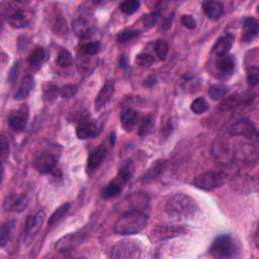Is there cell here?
<instances>
[{"label":"cell","mask_w":259,"mask_h":259,"mask_svg":"<svg viewBox=\"0 0 259 259\" xmlns=\"http://www.w3.org/2000/svg\"><path fill=\"white\" fill-rule=\"evenodd\" d=\"M149 217L141 210H130L115 222L113 231L118 235H134L141 232L148 224Z\"/></svg>","instance_id":"6da1fadb"},{"label":"cell","mask_w":259,"mask_h":259,"mask_svg":"<svg viewBox=\"0 0 259 259\" xmlns=\"http://www.w3.org/2000/svg\"><path fill=\"white\" fill-rule=\"evenodd\" d=\"M199 212L198 203L187 195L176 193L166 204V213L176 220H191Z\"/></svg>","instance_id":"7a4b0ae2"},{"label":"cell","mask_w":259,"mask_h":259,"mask_svg":"<svg viewBox=\"0 0 259 259\" xmlns=\"http://www.w3.org/2000/svg\"><path fill=\"white\" fill-rule=\"evenodd\" d=\"M7 19L10 25L15 29L27 28L31 21L32 15L24 3H13L7 11Z\"/></svg>","instance_id":"3957f363"},{"label":"cell","mask_w":259,"mask_h":259,"mask_svg":"<svg viewBox=\"0 0 259 259\" xmlns=\"http://www.w3.org/2000/svg\"><path fill=\"white\" fill-rule=\"evenodd\" d=\"M226 180V174L221 171H206L197 175L191 184L199 189L212 191L221 187Z\"/></svg>","instance_id":"277c9868"},{"label":"cell","mask_w":259,"mask_h":259,"mask_svg":"<svg viewBox=\"0 0 259 259\" xmlns=\"http://www.w3.org/2000/svg\"><path fill=\"white\" fill-rule=\"evenodd\" d=\"M210 253L213 257L219 259L234 257L236 253V247L232 236L229 234H222L218 236L210 248Z\"/></svg>","instance_id":"5b68a950"},{"label":"cell","mask_w":259,"mask_h":259,"mask_svg":"<svg viewBox=\"0 0 259 259\" xmlns=\"http://www.w3.org/2000/svg\"><path fill=\"white\" fill-rule=\"evenodd\" d=\"M142 249L135 240H122L117 242L111 249L110 257L116 259H137L141 257Z\"/></svg>","instance_id":"8992f818"},{"label":"cell","mask_w":259,"mask_h":259,"mask_svg":"<svg viewBox=\"0 0 259 259\" xmlns=\"http://www.w3.org/2000/svg\"><path fill=\"white\" fill-rule=\"evenodd\" d=\"M87 236V232L84 230L78 231L72 234H68L59 239L55 244V249L58 252H69L80 245Z\"/></svg>","instance_id":"52a82bcc"},{"label":"cell","mask_w":259,"mask_h":259,"mask_svg":"<svg viewBox=\"0 0 259 259\" xmlns=\"http://www.w3.org/2000/svg\"><path fill=\"white\" fill-rule=\"evenodd\" d=\"M229 133L233 136H240L250 140L257 138L258 136L256 127L247 118H241L234 122L229 128Z\"/></svg>","instance_id":"ba28073f"},{"label":"cell","mask_w":259,"mask_h":259,"mask_svg":"<svg viewBox=\"0 0 259 259\" xmlns=\"http://www.w3.org/2000/svg\"><path fill=\"white\" fill-rule=\"evenodd\" d=\"M46 214L44 211H39L34 215H31L25 226V240L27 242H31L40 232L41 227L45 221Z\"/></svg>","instance_id":"9c48e42d"},{"label":"cell","mask_w":259,"mask_h":259,"mask_svg":"<svg viewBox=\"0 0 259 259\" xmlns=\"http://www.w3.org/2000/svg\"><path fill=\"white\" fill-rule=\"evenodd\" d=\"M29 120V109L27 106H22L19 109L11 111L8 117L9 125L15 132H22L26 128Z\"/></svg>","instance_id":"30bf717a"},{"label":"cell","mask_w":259,"mask_h":259,"mask_svg":"<svg viewBox=\"0 0 259 259\" xmlns=\"http://www.w3.org/2000/svg\"><path fill=\"white\" fill-rule=\"evenodd\" d=\"M57 164L58 160L56 156L49 152H43L39 154L34 161L35 169L41 174L52 173L55 170Z\"/></svg>","instance_id":"8fae6325"},{"label":"cell","mask_w":259,"mask_h":259,"mask_svg":"<svg viewBox=\"0 0 259 259\" xmlns=\"http://www.w3.org/2000/svg\"><path fill=\"white\" fill-rule=\"evenodd\" d=\"M30 200L27 195L24 193H12L8 196L4 201V209L7 212L21 213L27 209Z\"/></svg>","instance_id":"7c38bea8"},{"label":"cell","mask_w":259,"mask_h":259,"mask_svg":"<svg viewBox=\"0 0 259 259\" xmlns=\"http://www.w3.org/2000/svg\"><path fill=\"white\" fill-rule=\"evenodd\" d=\"M99 132L100 126L94 120L84 119L78 124L76 128V136L80 140H86L94 138L99 134Z\"/></svg>","instance_id":"4fadbf2b"},{"label":"cell","mask_w":259,"mask_h":259,"mask_svg":"<svg viewBox=\"0 0 259 259\" xmlns=\"http://www.w3.org/2000/svg\"><path fill=\"white\" fill-rule=\"evenodd\" d=\"M73 31L80 39H88L94 33V25L85 17H79L73 22Z\"/></svg>","instance_id":"5bb4252c"},{"label":"cell","mask_w":259,"mask_h":259,"mask_svg":"<svg viewBox=\"0 0 259 259\" xmlns=\"http://www.w3.org/2000/svg\"><path fill=\"white\" fill-rule=\"evenodd\" d=\"M107 153V148L104 144H100L95 148L87 158V170L88 172H93L96 170L103 162Z\"/></svg>","instance_id":"9a60e30c"},{"label":"cell","mask_w":259,"mask_h":259,"mask_svg":"<svg viewBox=\"0 0 259 259\" xmlns=\"http://www.w3.org/2000/svg\"><path fill=\"white\" fill-rule=\"evenodd\" d=\"M259 26L257 20L254 18L244 19L242 26V41L246 44L251 43L258 35Z\"/></svg>","instance_id":"2e32d148"},{"label":"cell","mask_w":259,"mask_h":259,"mask_svg":"<svg viewBox=\"0 0 259 259\" xmlns=\"http://www.w3.org/2000/svg\"><path fill=\"white\" fill-rule=\"evenodd\" d=\"M113 93H114V83L112 80H108L104 83V85L102 86V88L100 89L99 93L95 98V101H94L95 109L96 110L101 109L111 99Z\"/></svg>","instance_id":"e0dca14e"},{"label":"cell","mask_w":259,"mask_h":259,"mask_svg":"<svg viewBox=\"0 0 259 259\" xmlns=\"http://www.w3.org/2000/svg\"><path fill=\"white\" fill-rule=\"evenodd\" d=\"M167 167V161L164 159H159L155 161L145 172V174L142 177V181L144 183H149L155 179H157L163 172L166 170Z\"/></svg>","instance_id":"ac0fdd59"},{"label":"cell","mask_w":259,"mask_h":259,"mask_svg":"<svg viewBox=\"0 0 259 259\" xmlns=\"http://www.w3.org/2000/svg\"><path fill=\"white\" fill-rule=\"evenodd\" d=\"M233 42H234V36L232 34H227L219 38L216 41L215 45L213 46V53L217 57L228 55V53L230 52L233 46Z\"/></svg>","instance_id":"d6986e66"},{"label":"cell","mask_w":259,"mask_h":259,"mask_svg":"<svg viewBox=\"0 0 259 259\" xmlns=\"http://www.w3.org/2000/svg\"><path fill=\"white\" fill-rule=\"evenodd\" d=\"M235 65H236L235 59L231 55L218 57L216 61V68L219 71V73L224 77H228L233 74L235 70Z\"/></svg>","instance_id":"ffe728a7"},{"label":"cell","mask_w":259,"mask_h":259,"mask_svg":"<svg viewBox=\"0 0 259 259\" xmlns=\"http://www.w3.org/2000/svg\"><path fill=\"white\" fill-rule=\"evenodd\" d=\"M139 113L133 108H126L120 113V124L126 132H131L136 125Z\"/></svg>","instance_id":"44dd1931"},{"label":"cell","mask_w":259,"mask_h":259,"mask_svg":"<svg viewBox=\"0 0 259 259\" xmlns=\"http://www.w3.org/2000/svg\"><path fill=\"white\" fill-rule=\"evenodd\" d=\"M16 225H17L16 220L7 221L3 225L2 231H0V245H2V248H6L12 242L14 238Z\"/></svg>","instance_id":"7402d4cb"},{"label":"cell","mask_w":259,"mask_h":259,"mask_svg":"<svg viewBox=\"0 0 259 259\" xmlns=\"http://www.w3.org/2000/svg\"><path fill=\"white\" fill-rule=\"evenodd\" d=\"M123 185H124V183L116 176L115 179L111 180L102 189V191H101L102 199L103 200H109V199L117 197L121 192V190L123 188Z\"/></svg>","instance_id":"603a6c76"},{"label":"cell","mask_w":259,"mask_h":259,"mask_svg":"<svg viewBox=\"0 0 259 259\" xmlns=\"http://www.w3.org/2000/svg\"><path fill=\"white\" fill-rule=\"evenodd\" d=\"M34 86H35L34 77L32 75H26L23 78V80H22V82H21V84H20V86H19V88H18V90L15 94V98L18 99V100L25 99L26 97H28L30 95Z\"/></svg>","instance_id":"cb8c5ba5"},{"label":"cell","mask_w":259,"mask_h":259,"mask_svg":"<svg viewBox=\"0 0 259 259\" xmlns=\"http://www.w3.org/2000/svg\"><path fill=\"white\" fill-rule=\"evenodd\" d=\"M203 10L206 15L214 21H218L224 14V7L219 2H206L203 4Z\"/></svg>","instance_id":"d4e9b609"},{"label":"cell","mask_w":259,"mask_h":259,"mask_svg":"<svg viewBox=\"0 0 259 259\" xmlns=\"http://www.w3.org/2000/svg\"><path fill=\"white\" fill-rule=\"evenodd\" d=\"M185 233V230H183L181 227L177 226H162L160 228H157L155 231H153V236L157 237L158 239H169L172 237H175L179 234Z\"/></svg>","instance_id":"484cf974"},{"label":"cell","mask_w":259,"mask_h":259,"mask_svg":"<svg viewBox=\"0 0 259 259\" xmlns=\"http://www.w3.org/2000/svg\"><path fill=\"white\" fill-rule=\"evenodd\" d=\"M70 208H71L70 203H65L62 206H60L49 218L48 228L53 229L55 226H57L63 220V218L68 214V212L70 211Z\"/></svg>","instance_id":"4316f807"},{"label":"cell","mask_w":259,"mask_h":259,"mask_svg":"<svg viewBox=\"0 0 259 259\" xmlns=\"http://www.w3.org/2000/svg\"><path fill=\"white\" fill-rule=\"evenodd\" d=\"M134 170H135V167H134L133 161L128 160L119 168L117 177L125 184L127 181L131 180V178L134 174Z\"/></svg>","instance_id":"83f0119b"},{"label":"cell","mask_w":259,"mask_h":259,"mask_svg":"<svg viewBox=\"0 0 259 259\" xmlns=\"http://www.w3.org/2000/svg\"><path fill=\"white\" fill-rule=\"evenodd\" d=\"M46 59V51L42 47L36 48L29 56V63L34 67H39Z\"/></svg>","instance_id":"f1b7e54d"},{"label":"cell","mask_w":259,"mask_h":259,"mask_svg":"<svg viewBox=\"0 0 259 259\" xmlns=\"http://www.w3.org/2000/svg\"><path fill=\"white\" fill-rule=\"evenodd\" d=\"M247 69V81L250 86H255L259 80V68L258 63H246Z\"/></svg>","instance_id":"f546056e"},{"label":"cell","mask_w":259,"mask_h":259,"mask_svg":"<svg viewBox=\"0 0 259 259\" xmlns=\"http://www.w3.org/2000/svg\"><path fill=\"white\" fill-rule=\"evenodd\" d=\"M153 127H154V118H153L152 114H148L142 119V121L140 123L139 131H138L139 136H141V137L148 136L152 132Z\"/></svg>","instance_id":"4dcf8cb0"},{"label":"cell","mask_w":259,"mask_h":259,"mask_svg":"<svg viewBox=\"0 0 259 259\" xmlns=\"http://www.w3.org/2000/svg\"><path fill=\"white\" fill-rule=\"evenodd\" d=\"M229 91V86L225 84H215L209 88V95L213 100H219L225 97Z\"/></svg>","instance_id":"1f68e13d"},{"label":"cell","mask_w":259,"mask_h":259,"mask_svg":"<svg viewBox=\"0 0 259 259\" xmlns=\"http://www.w3.org/2000/svg\"><path fill=\"white\" fill-rule=\"evenodd\" d=\"M240 100H241V97H240L239 94H232L221 102L219 108L222 111L232 110L233 108H235L240 103Z\"/></svg>","instance_id":"d6a6232c"},{"label":"cell","mask_w":259,"mask_h":259,"mask_svg":"<svg viewBox=\"0 0 259 259\" xmlns=\"http://www.w3.org/2000/svg\"><path fill=\"white\" fill-rule=\"evenodd\" d=\"M140 6H141L140 2H137V0H125V2H122L119 5V10L123 14L130 16L138 12L140 9Z\"/></svg>","instance_id":"836d02e7"},{"label":"cell","mask_w":259,"mask_h":259,"mask_svg":"<svg viewBox=\"0 0 259 259\" xmlns=\"http://www.w3.org/2000/svg\"><path fill=\"white\" fill-rule=\"evenodd\" d=\"M153 48H154L155 54H156V56L158 57L159 60H161V61L166 60V57H167L168 51H169V46H168V44L165 41L157 40L154 43V47Z\"/></svg>","instance_id":"e575fe53"},{"label":"cell","mask_w":259,"mask_h":259,"mask_svg":"<svg viewBox=\"0 0 259 259\" xmlns=\"http://www.w3.org/2000/svg\"><path fill=\"white\" fill-rule=\"evenodd\" d=\"M56 62H57L58 66H60V67L68 68L73 63V57L67 49H62L58 54Z\"/></svg>","instance_id":"d590c367"},{"label":"cell","mask_w":259,"mask_h":259,"mask_svg":"<svg viewBox=\"0 0 259 259\" xmlns=\"http://www.w3.org/2000/svg\"><path fill=\"white\" fill-rule=\"evenodd\" d=\"M190 109L196 114H202L209 109V102L205 97H198L191 102Z\"/></svg>","instance_id":"8d00e7d4"},{"label":"cell","mask_w":259,"mask_h":259,"mask_svg":"<svg viewBox=\"0 0 259 259\" xmlns=\"http://www.w3.org/2000/svg\"><path fill=\"white\" fill-rule=\"evenodd\" d=\"M139 35L140 31L138 30H124L116 36V42L119 44H124L126 42L136 39Z\"/></svg>","instance_id":"74e56055"},{"label":"cell","mask_w":259,"mask_h":259,"mask_svg":"<svg viewBox=\"0 0 259 259\" xmlns=\"http://www.w3.org/2000/svg\"><path fill=\"white\" fill-rule=\"evenodd\" d=\"M100 47H101V45L97 41L88 42L81 47V51L83 52V54H85L87 56H94L100 51Z\"/></svg>","instance_id":"f35d334b"},{"label":"cell","mask_w":259,"mask_h":259,"mask_svg":"<svg viewBox=\"0 0 259 259\" xmlns=\"http://www.w3.org/2000/svg\"><path fill=\"white\" fill-rule=\"evenodd\" d=\"M136 61H137L138 65L146 68V67H150L155 62V58L153 57L152 54H150L148 52H143L137 56Z\"/></svg>","instance_id":"ab89813d"},{"label":"cell","mask_w":259,"mask_h":259,"mask_svg":"<svg viewBox=\"0 0 259 259\" xmlns=\"http://www.w3.org/2000/svg\"><path fill=\"white\" fill-rule=\"evenodd\" d=\"M78 85L76 84H66L60 88V95L63 98H72L78 92Z\"/></svg>","instance_id":"60d3db41"},{"label":"cell","mask_w":259,"mask_h":259,"mask_svg":"<svg viewBox=\"0 0 259 259\" xmlns=\"http://www.w3.org/2000/svg\"><path fill=\"white\" fill-rule=\"evenodd\" d=\"M58 94H60V88H58L56 85L48 84L47 87H45L44 96L47 100H54L58 96Z\"/></svg>","instance_id":"b9f144b4"},{"label":"cell","mask_w":259,"mask_h":259,"mask_svg":"<svg viewBox=\"0 0 259 259\" xmlns=\"http://www.w3.org/2000/svg\"><path fill=\"white\" fill-rule=\"evenodd\" d=\"M180 22L183 25V27H185L188 30H195L197 28V21L191 15L182 16Z\"/></svg>","instance_id":"7bdbcfd3"},{"label":"cell","mask_w":259,"mask_h":259,"mask_svg":"<svg viewBox=\"0 0 259 259\" xmlns=\"http://www.w3.org/2000/svg\"><path fill=\"white\" fill-rule=\"evenodd\" d=\"M160 15L158 13H153V14H149L147 16H144L143 18V22L145 24V26L147 27H153L157 24L158 20H159Z\"/></svg>","instance_id":"ee69618b"},{"label":"cell","mask_w":259,"mask_h":259,"mask_svg":"<svg viewBox=\"0 0 259 259\" xmlns=\"http://www.w3.org/2000/svg\"><path fill=\"white\" fill-rule=\"evenodd\" d=\"M0 145H2V159H3V163H5V160L9 157L10 155V144L9 141H7L6 137H2V142H0Z\"/></svg>","instance_id":"f6af8a7d"},{"label":"cell","mask_w":259,"mask_h":259,"mask_svg":"<svg viewBox=\"0 0 259 259\" xmlns=\"http://www.w3.org/2000/svg\"><path fill=\"white\" fill-rule=\"evenodd\" d=\"M126 57L124 56V55H122L121 57H120V60H119V63H120V66L122 67V68H126V65H127V62H126Z\"/></svg>","instance_id":"bcb514c9"},{"label":"cell","mask_w":259,"mask_h":259,"mask_svg":"<svg viewBox=\"0 0 259 259\" xmlns=\"http://www.w3.org/2000/svg\"><path fill=\"white\" fill-rule=\"evenodd\" d=\"M149 83H151V86H153L155 84V78L154 77H149L146 82H145V86H148Z\"/></svg>","instance_id":"7dc6e473"},{"label":"cell","mask_w":259,"mask_h":259,"mask_svg":"<svg viewBox=\"0 0 259 259\" xmlns=\"http://www.w3.org/2000/svg\"><path fill=\"white\" fill-rule=\"evenodd\" d=\"M257 236H258V231H257V229H256V231H255V237L257 238ZM256 245H258V240L256 239Z\"/></svg>","instance_id":"c3c4849f"}]
</instances>
